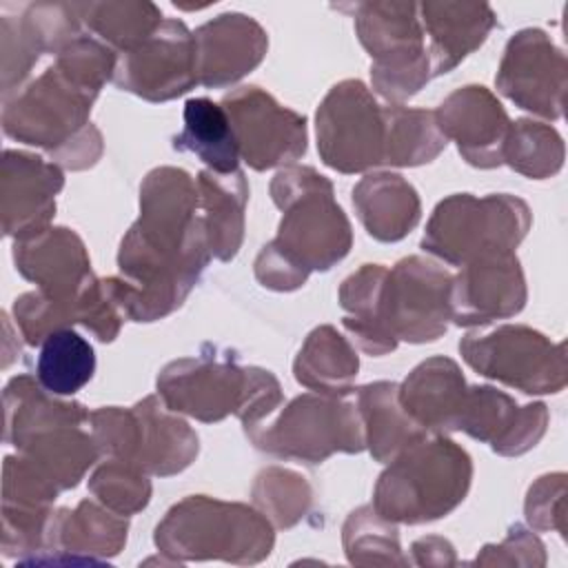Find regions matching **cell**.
Here are the masks:
<instances>
[{
    "label": "cell",
    "instance_id": "44dd1931",
    "mask_svg": "<svg viewBox=\"0 0 568 568\" xmlns=\"http://www.w3.org/2000/svg\"><path fill=\"white\" fill-rule=\"evenodd\" d=\"M197 84L222 89L240 82L266 55L268 36L244 13H220L195 29Z\"/></svg>",
    "mask_w": 568,
    "mask_h": 568
},
{
    "label": "cell",
    "instance_id": "b9f144b4",
    "mask_svg": "<svg viewBox=\"0 0 568 568\" xmlns=\"http://www.w3.org/2000/svg\"><path fill=\"white\" fill-rule=\"evenodd\" d=\"M16 326L29 346H42L47 337L78 322V297L62 300L44 291H29L13 302Z\"/></svg>",
    "mask_w": 568,
    "mask_h": 568
},
{
    "label": "cell",
    "instance_id": "ee69618b",
    "mask_svg": "<svg viewBox=\"0 0 568 568\" xmlns=\"http://www.w3.org/2000/svg\"><path fill=\"white\" fill-rule=\"evenodd\" d=\"M53 508H22L2 504V552L27 557L47 550V535Z\"/></svg>",
    "mask_w": 568,
    "mask_h": 568
},
{
    "label": "cell",
    "instance_id": "e0dca14e",
    "mask_svg": "<svg viewBox=\"0 0 568 568\" xmlns=\"http://www.w3.org/2000/svg\"><path fill=\"white\" fill-rule=\"evenodd\" d=\"M521 264L510 253H488L470 260L453 275L448 306L457 326H484L517 315L526 306Z\"/></svg>",
    "mask_w": 568,
    "mask_h": 568
},
{
    "label": "cell",
    "instance_id": "7a4b0ae2",
    "mask_svg": "<svg viewBox=\"0 0 568 568\" xmlns=\"http://www.w3.org/2000/svg\"><path fill=\"white\" fill-rule=\"evenodd\" d=\"M271 197L284 213L277 235L255 257V277L271 291H295L313 271L342 262L353 244L333 182L313 166L288 164L271 180Z\"/></svg>",
    "mask_w": 568,
    "mask_h": 568
},
{
    "label": "cell",
    "instance_id": "4fadbf2b",
    "mask_svg": "<svg viewBox=\"0 0 568 568\" xmlns=\"http://www.w3.org/2000/svg\"><path fill=\"white\" fill-rule=\"evenodd\" d=\"M453 275L437 262L410 255L388 268L379 295V317L395 342L424 344L446 333Z\"/></svg>",
    "mask_w": 568,
    "mask_h": 568
},
{
    "label": "cell",
    "instance_id": "7c38bea8",
    "mask_svg": "<svg viewBox=\"0 0 568 568\" xmlns=\"http://www.w3.org/2000/svg\"><path fill=\"white\" fill-rule=\"evenodd\" d=\"M317 151L339 173H364L384 164V106L362 80H342L315 113Z\"/></svg>",
    "mask_w": 568,
    "mask_h": 568
},
{
    "label": "cell",
    "instance_id": "d590c367",
    "mask_svg": "<svg viewBox=\"0 0 568 568\" xmlns=\"http://www.w3.org/2000/svg\"><path fill=\"white\" fill-rule=\"evenodd\" d=\"M95 373L93 346L71 328L58 331L40 346L36 379L49 393L64 397L78 393Z\"/></svg>",
    "mask_w": 568,
    "mask_h": 568
},
{
    "label": "cell",
    "instance_id": "52a82bcc",
    "mask_svg": "<svg viewBox=\"0 0 568 568\" xmlns=\"http://www.w3.org/2000/svg\"><path fill=\"white\" fill-rule=\"evenodd\" d=\"M532 215L524 200L510 193H455L442 200L422 237V248L439 260L464 266L488 253H510L530 229Z\"/></svg>",
    "mask_w": 568,
    "mask_h": 568
},
{
    "label": "cell",
    "instance_id": "ab89813d",
    "mask_svg": "<svg viewBox=\"0 0 568 568\" xmlns=\"http://www.w3.org/2000/svg\"><path fill=\"white\" fill-rule=\"evenodd\" d=\"M89 490L102 506L124 517L140 513L151 501L149 473L113 457L89 477Z\"/></svg>",
    "mask_w": 568,
    "mask_h": 568
},
{
    "label": "cell",
    "instance_id": "603a6c76",
    "mask_svg": "<svg viewBox=\"0 0 568 568\" xmlns=\"http://www.w3.org/2000/svg\"><path fill=\"white\" fill-rule=\"evenodd\" d=\"M466 379L450 357H428L399 384V404L424 430L435 435L459 430Z\"/></svg>",
    "mask_w": 568,
    "mask_h": 568
},
{
    "label": "cell",
    "instance_id": "d6986e66",
    "mask_svg": "<svg viewBox=\"0 0 568 568\" xmlns=\"http://www.w3.org/2000/svg\"><path fill=\"white\" fill-rule=\"evenodd\" d=\"M548 426V408L541 402L519 406L510 395L493 386H468L459 430L490 444L497 455L517 457L537 446Z\"/></svg>",
    "mask_w": 568,
    "mask_h": 568
},
{
    "label": "cell",
    "instance_id": "cb8c5ba5",
    "mask_svg": "<svg viewBox=\"0 0 568 568\" xmlns=\"http://www.w3.org/2000/svg\"><path fill=\"white\" fill-rule=\"evenodd\" d=\"M417 11L422 29L430 38V78L453 71L486 42L497 22L486 2H422Z\"/></svg>",
    "mask_w": 568,
    "mask_h": 568
},
{
    "label": "cell",
    "instance_id": "ac0fdd59",
    "mask_svg": "<svg viewBox=\"0 0 568 568\" xmlns=\"http://www.w3.org/2000/svg\"><path fill=\"white\" fill-rule=\"evenodd\" d=\"M64 186L58 164L27 151L7 149L0 169V217L2 233L29 237L49 229L55 215V195Z\"/></svg>",
    "mask_w": 568,
    "mask_h": 568
},
{
    "label": "cell",
    "instance_id": "8d00e7d4",
    "mask_svg": "<svg viewBox=\"0 0 568 568\" xmlns=\"http://www.w3.org/2000/svg\"><path fill=\"white\" fill-rule=\"evenodd\" d=\"M501 162L530 180L552 178L564 164V140L550 124L515 120L504 140Z\"/></svg>",
    "mask_w": 568,
    "mask_h": 568
},
{
    "label": "cell",
    "instance_id": "bcb514c9",
    "mask_svg": "<svg viewBox=\"0 0 568 568\" xmlns=\"http://www.w3.org/2000/svg\"><path fill=\"white\" fill-rule=\"evenodd\" d=\"M0 40H2V100L18 93L24 78L31 73L40 58V51L22 33L18 16L0 18Z\"/></svg>",
    "mask_w": 568,
    "mask_h": 568
},
{
    "label": "cell",
    "instance_id": "5bb4252c",
    "mask_svg": "<svg viewBox=\"0 0 568 568\" xmlns=\"http://www.w3.org/2000/svg\"><path fill=\"white\" fill-rule=\"evenodd\" d=\"M231 120L240 158L255 171L288 166L306 153V118L260 87H240L220 102Z\"/></svg>",
    "mask_w": 568,
    "mask_h": 568
},
{
    "label": "cell",
    "instance_id": "ba28073f",
    "mask_svg": "<svg viewBox=\"0 0 568 568\" xmlns=\"http://www.w3.org/2000/svg\"><path fill=\"white\" fill-rule=\"evenodd\" d=\"M355 18L362 47L373 58V89L390 104H402L430 80V58L413 2H355L339 7Z\"/></svg>",
    "mask_w": 568,
    "mask_h": 568
},
{
    "label": "cell",
    "instance_id": "7402d4cb",
    "mask_svg": "<svg viewBox=\"0 0 568 568\" xmlns=\"http://www.w3.org/2000/svg\"><path fill=\"white\" fill-rule=\"evenodd\" d=\"M18 273L53 297L73 300L93 277L80 235L67 226H49L13 242Z\"/></svg>",
    "mask_w": 568,
    "mask_h": 568
},
{
    "label": "cell",
    "instance_id": "3957f363",
    "mask_svg": "<svg viewBox=\"0 0 568 568\" xmlns=\"http://www.w3.org/2000/svg\"><path fill=\"white\" fill-rule=\"evenodd\" d=\"M158 395L173 413L204 424L235 415L244 428L260 424L284 399L271 371L211 355L180 357L166 364L158 375Z\"/></svg>",
    "mask_w": 568,
    "mask_h": 568
},
{
    "label": "cell",
    "instance_id": "836d02e7",
    "mask_svg": "<svg viewBox=\"0 0 568 568\" xmlns=\"http://www.w3.org/2000/svg\"><path fill=\"white\" fill-rule=\"evenodd\" d=\"M446 144L435 111L404 104L384 106V164L419 166L433 162Z\"/></svg>",
    "mask_w": 568,
    "mask_h": 568
},
{
    "label": "cell",
    "instance_id": "2e32d148",
    "mask_svg": "<svg viewBox=\"0 0 568 568\" xmlns=\"http://www.w3.org/2000/svg\"><path fill=\"white\" fill-rule=\"evenodd\" d=\"M495 84L519 109L557 120L564 113L566 55L546 31L521 29L504 49Z\"/></svg>",
    "mask_w": 568,
    "mask_h": 568
},
{
    "label": "cell",
    "instance_id": "30bf717a",
    "mask_svg": "<svg viewBox=\"0 0 568 568\" xmlns=\"http://www.w3.org/2000/svg\"><path fill=\"white\" fill-rule=\"evenodd\" d=\"M459 353L479 375L526 395L559 393L568 379L566 346L521 324H504L486 333L473 331L462 337Z\"/></svg>",
    "mask_w": 568,
    "mask_h": 568
},
{
    "label": "cell",
    "instance_id": "d4e9b609",
    "mask_svg": "<svg viewBox=\"0 0 568 568\" xmlns=\"http://www.w3.org/2000/svg\"><path fill=\"white\" fill-rule=\"evenodd\" d=\"M129 519L82 499L73 510H53L47 535V550L64 552L71 559H102L118 555L126 544Z\"/></svg>",
    "mask_w": 568,
    "mask_h": 568
},
{
    "label": "cell",
    "instance_id": "f546056e",
    "mask_svg": "<svg viewBox=\"0 0 568 568\" xmlns=\"http://www.w3.org/2000/svg\"><path fill=\"white\" fill-rule=\"evenodd\" d=\"M357 371L359 359L355 348L331 324L313 328L293 362L297 384L331 397L353 393Z\"/></svg>",
    "mask_w": 568,
    "mask_h": 568
},
{
    "label": "cell",
    "instance_id": "f6af8a7d",
    "mask_svg": "<svg viewBox=\"0 0 568 568\" xmlns=\"http://www.w3.org/2000/svg\"><path fill=\"white\" fill-rule=\"evenodd\" d=\"M124 320L106 277L93 275L78 295V324L89 328L100 342H113Z\"/></svg>",
    "mask_w": 568,
    "mask_h": 568
},
{
    "label": "cell",
    "instance_id": "5b68a950",
    "mask_svg": "<svg viewBox=\"0 0 568 568\" xmlns=\"http://www.w3.org/2000/svg\"><path fill=\"white\" fill-rule=\"evenodd\" d=\"M153 541L169 561L257 564L273 550V524L253 506L191 495L169 508Z\"/></svg>",
    "mask_w": 568,
    "mask_h": 568
},
{
    "label": "cell",
    "instance_id": "4dcf8cb0",
    "mask_svg": "<svg viewBox=\"0 0 568 568\" xmlns=\"http://www.w3.org/2000/svg\"><path fill=\"white\" fill-rule=\"evenodd\" d=\"M386 273L388 268L382 264H362L339 286V306L346 313L342 324L357 346L375 357L386 355L397 346L379 317V295Z\"/></svg>",
    "mask_w": 568,
    "mask_h": 568
},
{
    "label": "cell",
    "instance_id": "8fae6325",
    "mask_svg": "<svg viewBox=\"0 0 568 568\" xmlns=\"http://www.w3.org/2000/svg\"><path fill=\"white\" fill-rule=\"evenodd\" d=\"M98 91L73 80L55 62L22 91L4 100L2 129L9 138L53 155L87 129Z\"/></svg>",
    "mask_w": 568,
    "mask_h": 568
},
{
    "label": "cell",
    "instance_id": "6da1fadb",
    "mask_svg": "<svg viewBox=\"0 0 568 568\" xmlns=\"http://www.w3.org/2000/svg\"><path fill=\"white\" fill-rule=\"evenodd\" d=\"M197 182L175 166L146 173L140 217L122 237L118 266L129 282L126 317L155 322L182 306L211 260Z\"/></svg>",
    "mask_w": 568,
    "mask_h": 568
},
{
    "label": "cell",
    "instance_id": "d6a6232c",
    "mask_svg": "<svg viewBox=\"0 0 568 568\" xmlns=\"http://www.w3.org/2000/svg\"><path fill=\"white\" fill-rule=\"evenodd\" d=\"M173 149L195 153L213 173H233L240 164L231 120L224 106L209 98H191L184 104V124L173 138Z\"/></svg>",
    "mask_w": 568,
    "mask_h": 568
},
{
    "label": "cell",
    "instance_id": "484cf974",
    "mask_svg": "<svg viewBox=\"0 0 568 568\" xmlns=\"http://www.w3.org/2000/svg\"><path fill=\"white\" fill-rule=\"evenodd\" d=\"M353 206L366 233L379 242H399L422 217L415 186L399 173H371L353 186Z\"/></svg>",
    "mask_w": 568,
    "mask_h": 568
},
{
    "label": "cell",
    "instance_id": "c3c4849f",
    "mask_svg": "<svg viewBox=\"0 0 568 568\" xmlns=\"http://www.w3.org/2000/svg\"><path fill=\"white\" fill-rule=\"evenodd\" d=\"M544 561H546L544 544L521 526H513L508 537L501 544L484 546L481 555H477L475 559V564H481V566H495V564L544 566Z\"/></svg>",
    "mask_w": 568,
    "mask_h": 568
},
{
    "label": "cell",
    "instance_id": "8992f818",
    "mask_svg": "<svg viewBox=\"0 0 568 568\" xmlns=\"http://www.w3.org/2000/svg\"><path fill=\"white\" fill-rule=\"evenodd\" d=\"M89 422L100 453L155 477L182 473L200 450L197 433L169 410L160 395H149L131 408L102 406L89 413Z\"/></svg>",
    "mask_w": 568,
    "mask_h": 568
},
{
    "label": "cell",
    "instance_id": "1f68e13d",
    "mask_svg": "<svg viewBox=\"0 0 568 568\" xmlns=\"http://www.w3.org/2000/svg\"><path fill=\"white\" fill-rule=\"evenodd\" d=\"M18 453L49 477L60 493L75 488L100 457L95 437L84 433L80 426H58L38 433L27 439Z\"/></svg>",
    "mask_w": 568,
    "mask_h": 568
},
{
    "label": "cell",
    "instance_id": "7dc6e473",
    "mask_svg": "<svg viewBox=\"0 0 568 568\" xmlns=\"http://www.w3.org/2000/svg\"><path fill=\"white\" fill-rule=\"evenodd\" d=\"M526 521L535 530H566V475L539 477L526 495Z\"/></svg>",
    "mask_w": 568,
    "mask_h": 568
},
{
    "label": "cell",
    "instance_id": "e575fe53",
    "mask_svg": "<svg viewBox=\"0 0 568 568\" xmlns=\"http://www.w3.org/2000/svg\"><path fill=\"white\" fill-rule=\"evenodd\" d=\"M80 16L106 47L120 53L138 49L164 22L162 11L146 0L80 2Z\"/></svg>",
    "mask_w": 568,
    "mask_h": 568
},
{
    "label": "cell",
    "instance_id": "9a60e30c",
    "mask_svg": "<svg viewBox=\"0 0 568 568\" xmlns=\"http://www.w3.org/2000/svg\"><path fill=\"white\" fill-rule=\"evenodd\" d=\"M113 82L149 102H166L197 84L195 38L182 20L164 18L138 49L118 55Z\"/></svg>",
    "mask_w": 568,
    "mask_h": 568
},
{
    "label": "cell",
    "instance_id": "74e56055",
    "mask_svg": "<svg viewBox=\"0 0 568 568\" xmlns=\"http://www.w3.org/2000/svg\"><path fill=\"white\" fill-rule=\"evenodd\" d=\"M342 544L355 566H406L395 521L382 517L373 504L353 510L342 526Z\"/></svg>",
    "mask_w": 568,
    "mask_h": 568
},
{
    "label": "cell",
    "instance_id": "681fc988",
    "mask_svg": "<svg viewBox=\"0 0 568 568\" xmlns=\"http://www.w3.org/2000/svg\"><path fill=\"white\" fill-rule=\"evenodd\" d=\"M100 155H102V133L93 124H89L69 144L55 151L51 155V162L71 171H82L93 166L100 160Z\"/></svg>",
    "mask_w": 568,
    "mask_h": 568
},
{
    "label": "cell",
    "instance_id": "f35d334b",
    "mask_svg": "<svg viewBox=\"0 0 568 568\" xmlns=\"http://www.w3.org/2000/svg\"><path fill=\"white\" fill-rule=\"evenodd\" d=\"M253 504L275 528H291L308 513L313 488L300 473L268 466L255 477Z\"/></svg>",
    "mask_w": 568,
    "mask_h": 568
},
{
    "label": "cell",
    "instance_id": "4316f807",
    "mask_svg": "<svg viewBox=\"0 0 568 568\" xmlns=\"http://www.w3.org/2000/svg\"><path fill=\"white\" fill-rule=\"evenodd\" d=\"M4 404V442L20 448L38 433L58 426H82L89 410L78 402H62L42 388L31 375H16L2 393Z\"/></svg>",
    "mask_w": 568,
    "mask_h": 568
},
{
    "label": "cell",
    "instance_id": "f907efd6",
    "mask_svg": "<svg viewBox=\"0 0 568 568\" xmlns=\"http://www.w3.org/2000/svg\"><path fill=\"white\" fill-rule=\"evenodd\" d=\"M413 555H415V564L417 566H453L455 564V548L448 539L437 537V535H428L417 539L410 546Z\"/></svg>",
    "mask_w": 568,
    "mask_h": 568
},
{
    "label": "cell",
    "instance_id": "60d3db41",
    "mask_svg": "<svg viewBox=\"0 0 568 568\" xmlns=\"http://www.w3.org/2000/svg\"><path fill=\"white\" fill-rule=\"evenodd\" d=\"M22 33L40 53H60L80 33L82 16L78 2H33L18 18Z\"/></svg>",
    "mask_w": 568,
    "mask_h": 568
},
{
    "label": "cell",
    "instance_id": "ffe728a7",
    "mask_svg": "<svg viewBox=\"0 0 568 568\" xmlns=\"http://www.w3.org/2000/svg\"><path fill=\"white\" fill-rule=\"evenodd\" d=\"M435 120L446 140H453L462 158L477 169H495L501 162L510 120L501 102L479 84L455 89L435 109Z\"/></svg>",
    "mask_w": 568,
    "mask_h": 568
},
{
    "label": "cell",
    "instance_id": "9c48e42d",
    "mask_svg": "<svg viewBox=\"0 0 568 568\" xmlns=\"http://www.w3.org/2000/svg\"><path fill=\"white\" fill-rule=\"evenodd\" d=\"M244 433L255 448L306 464H322L335 453L353 455L366 448L359 408L320 393L297 395L275 422L248 426Z\"/></svg>",
    "mask_w": 568,
    "mask_h": 568
},
{
    "label": "cell",
    "instance_id": "277c9868",
    "mask_svg": "<svg viewBox=\"0 0 568 568\" xmlns=\"http://www.w3.org/2000/svg\"><path fill=\"white\" fill-rule=\"evenodd\" d=\"M470 455L444 435L404 448L379 475L373 508L395 524H426L453 513L468 495Z\"/></svg>",
    "mask_w": 568,
    "mask_h": 568
},
{
    "label": "cell",
    "instance_id": "7bdbcfd3",
    "mask_svg": "<svg viewBox=\"0 0 568 568\" xmlns=\"http://www.w3.org/2000/svg\"><path fill=\"white\" fill-rule=\"evenodd\" d=\"M60 488L24 455L7 457L2 468V504L22 508H53Z\"/></svg>",
    "mask_w": 568,
    "mask_h": 568
},
{
    "label": "cell",
    "instance_id": "f1b7e54d",
    "mask_svg": "<svg viewBox=\"0 0 568 568\" xmlns=\"http://www.w3.org/2000/svg\"><path fill=\"white\" fill-rule=\"evenodd\" d=\"M399 384L371 382L357 390V408L364 422L366 448L375 462L388 464L404 448L424 439V430L399 404Z\"/></svg>",
    "mask_w": 568,
    "mask_h": 568
},
{
    "label": "cell",
    "instance_id": "83f0119b",
    "mask_svg": "<svg viewBox=\"0 0 568 568\" xmlns=\"http://www.w3.org/2000/svg\"><path fill=\"white\" fill-rule=\"evenodd\" d=\"M195 182L211 257L229 262L237 255L244 240V211L248 202L246 175L240 169L233 173L200 171Z\"/></svg>",
    "mask_w": 568,
    "mask_h": 568
}]
</instances>
